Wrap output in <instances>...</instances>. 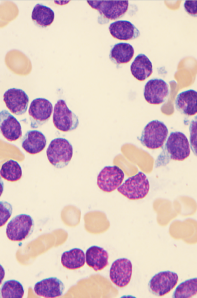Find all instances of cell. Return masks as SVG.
<instances>
[{
  "label": "cell",
  "instance_id": "15",
  "mask_svg": "<svg viewBox=\"0 0 197 298\" xmlns=\"http://www.w3.org/2000/svg\"><path fill=\"white\" fill-rule=\"evenodd\" d=\"M65 286L63 282L56 277H50L36 282L34 291L38 296L46 298H54L61 296Z\"/></svg>",
  "mask_w": 197,
  "mask_h": 298
},
{
  "label": "cell",
  "instance_id": "20",
  "mask_svg": "<svg viewBox=\"0 0 197 298\" xmlns=\"http://www.w3.org/2000/svg\"><path fill=\"white\" fill-rule=\"evenodd\" d=\"M132 75L138 80L143 81L153 73V65L148 57L144 54H138L130 65Z\"/></svg>",
  "mask_w": 197,
  "mask_h": 298
},
{
  "label": "cell",
  "instance_id": "25",
  "mask_svg": "<svg viewBox=\"0 0 197 298\" xmlns=\"http://www.w3.org/2000/svg\"><path fill=\"white\" fill-rule=\"evenodd\" d=\"M24 294L22 285L18 281H5L0 288V298H22Z\"/></svg>",
  "mask_w": 197,
  "mask_h": 298
},
{
  "label": "cell",
  "instance_id": "29",
  "mask_svg": "<svg viewBox=\"0 0 197 298\" xmlns=\"http://www.w3.org/2000/svg\"><path fill=\"white\" fill-rule=\"evenodd\" d=\"M184 8L186 12L190 16L197 17V0H185Z\"/></svg>",
  "mask_w": 197,
  "mask_h": 298
},
{
  "label": "cell",
  "instance_id": "27",
  "mask_svg": "<svg viewBox=\"0 0 197 298\" xmlns=\"http://www.w3.org/2000/svg\"><path fill=\"white\" fill-rule=\"evenodd\" d=\"M12 205L6 201H0V227L4 226L12 214Z\"/></svg>",
  "mask_w": 197,
  "mask_h": 298
},
{
  "label": "cell",
  "instance_id": "31",
  "mask_svg": "<svg viewBox=\"0 0 197 298\" xmlns=\"http://www.w3.org/2000/svg\"><path fill=\"white\" fill-rule=\"evenodd\" d=\"M4 189V183L0 176V197L1 196Z\"/></svg>",
  "mask_w": 197,
  "mask_h": 298
},
{
  "label": "cell",
  "instance_id": "2",
  "mask_svg": "<svg viewBox=\"0 0 197 298\" xmlns=\"http://www.w3.org/2000/svg\"><path fill=\"white\" fill-rule=\"evenodd\" d=\"M89 5L98 11L100 24L107 23L123 17L127 11L128 0H87Z\"/></svg>",
  "mask_w": 197,
  "mask_h": 298
},
{
  "label": "cell",
  "instance_id": "21",
  "mask_svg": "<svg viewBox=\"0 0 197 298\" xmlns=\"http://www.w3.org/2000/svg\"><path fill=\"white\" fill-rule=\"evenodd\" d=\"M134 55L133 47L128 43H116L110 51L109 57L117 65L126 64L130 61Z\"/></svg>",
  "mask_w": 197,
  "mask_h": 298
},
{
  "label": "cell",
  "instance_id": "18",
  "mask_svg": "<svg viewBox=\"0 0 197 298\" xmlns=\"http://www.w3.org/2000/svg\"><path fill=\"white\" fill-rule=\"evenodd\" d=\"M197 92L188 90L180 93L175 100V108L181 114L192 116L197 112Z\"/></svg>",
  "mask_w": 197,
  "mask_h": 298
},
{
  "label": "cell",
  "instance_id": "23",
  "mask_svg": "<svg viewBox=\"0 0 197 298\" xmlns=\"http://www.w3.org/2000/svg\"><path fill=\"white\" fill-rule=\"evenodd\" d=\"M31 18L37 25L46 27L50 26L54 21V13L50 7L37 3L33 9Z\"/></svg>",
  "mask_w": 197,
  "mask_h": 298
},
{
  "label": "cell",
  "instance_id": "10",
  "mask_svg": "<svg viewBox=\"0 0 197 298\" xmlns=\"http://www.w3.org/2000/svg\"><path fill=\"white\" fill-rule=\"evenodd\" d=\"M125 175L123 171L116 166L105 167L97 178L98 187L105 192H111L122 184Z\"/></svg>",
  "mask_w": 197,
  "mask_h": 298
},
{
  "label": "cell",
  "instance_id": "1",
  "mask_svg": "<svg viewBox=\"0 0 197 298\" xmlns=\"http://www.w3.org/2000/svg\"><path fill=\"white\" fill-rule=\"evenodd\" d=\"M190 154V145L185 135L179 131L171 132L156 160L155 167L166 166L171 160L184 161Z\"/></svg>",
  "mask_w": 197,
  "mask_h": 298
},
{
  "label": "cell",
  "instance_id": "28",
  "mask_svg": "<svg viewBox=\"0 0 197 298\" xmlns=\"http://www.w3.org/2000/svg\"><path fill=\"white\" fill-rule=\"evenodd\" d=\"M190 142L193 150L196 155L197 149V121H193L190 127Z\"/></svg>",
  "mask_w": 197,
  "mask_h": 298
},
{
  "label": "cell",
  "instance_id": "6",
  "mask_svg": "<svg viewBox=\"0 0 197 298\" xmlns=\"http://www.w3.org/2000/svg\"><path fill=\"white\" fill-rule=\"evenodd\" d=\"M34 226V221L31 216L20 214L13 217L8 223L6 235L11 241L20 242L32 234Z\"/></svg>",
  "mask_w": 197,
  "mask_h": 298
},
{
  "label": "cell",
  "instance_id": "13",
  "mask_svg": "<svg viewBox=\"0 0 197 298\" xmlns=\"http://www.w3.org/2000/svg\"><path fill=\"white\" fill-rule=\"evenodd\" d=\"M3 97L6 107L12 113L20 115L26 112L29 99L22 90L10 88L5 91Z\"/></svg>",
  "mask_w": 197,
  "mask_h": 298
},
{
  "label": "cell",
  "instance_id": "26",
  "mask_svg": "<svg viewBox=\"0 0 197 298\" xmlns=\"http://www.w3.org/2000/svg\"><path fill=\"white\" fill-rule=\"evenodd\" d=\"M197 279L194 278L187 279L178 285L172 297L174 298H190L197 295Z\"/></svg>",
  "mask_w": 197,
  "mask_h": 298
},
{
  "label": "cell",
  "instance_id": "5",
  "mask_svg": "<svg viewBox=\"0 0 197 298\" xmlns=\"http://www.w3.org/2000/svg\"><path fill=\"white\" fill-rule=\"evenodd\" d=\"M149 188L147 178L140 171L127 178L117 188V191L129 200H137L144 198L148 193Z\"/></svg>",
  "mask_w": 197,
  "mask_h": 298
},
{
  "label": "cell",
  "instance_id": "3",
  "mask_svg": "<svg viewBox=\"0 0 197 298\" xmlns=\"http://www.w3.org/2000/svg\"><path fill=\"white\" fill-rule=\"evenodd\" d=\"M73 155V148L65 138L58 137L51 141L46 150L47 159L50 164L57 168L67 166Z\"/></svg>",
  "mask_w": 197,
  "mask_h": 298
},
{
  "label": "cell",
  "instance_id": "11",
  "mask_svg": "<svg viewBox=\"0 0 197 298\" xmlns=\"http://www.w3.org/2000/svg\"><path fill=\"white\" fill-rule=\"evenodd\" d=\"M170 93L168 84L163 79L154 78L148 80L144 88L143 96L147 102L152 105L163 103Z\"/></svg>",
  "mask_w": 197,
  "mask_h": 298
},
{
  "label": "cell",
  "instance_id": "19",
  "mask_svg": "<svg viewBox=\"0 0 197 298\" xmlns=\"http://www.w3.org/2000/svg\"><path fill=\"white\" fill-rule=\"evenodd\" d=\"M108 258L107 252L98 246H91L86 252L87 264L96 272L101 271L108 265Z\"/></svg>",
  "mask_w": 197,
  "mask_h": 298
},
{
  "label": "cell",
  "instance_id": "12",
  "mask_svg": "<svg viewBox=\"0 0 197 298\" xmlns=\"http://www.w3.org/2000/svg\"><path fill=\"white\" fill-rule=\"evenodd\" d=\"M132 274L131 261L126 258H120L112 263L109 271V278L116 286L123 288L129 283Z\"/></svg>",
  "mask_w": 197,
  "mask_h": 298
},
{
  "label": "cell",
  "instance_id": "4",
  "mask_svg": "<svg viewBox=\"0 0 197 298\" xmlns=\"http://www.w3.org/2000/svg\"><path fill=\"white\" fill-rule=\"evenodd\" d=\"M168 134L166 126L161 121L154 120L145 126L139 139L147 148L156 149L163 146Z\"/></svg>",
  "mask_w": 197,
  "mask_h": 298
},
{
  "label": "cell",
  "instance_id": "16",
  "mask_svg": "<svg viewBox=\"0 0 197 298\" xmlns=\"http://www.w3.org/2000/svg\"><path fill=\"white\" fill-rule=\"evenodd\" d=\"M108 30L112 37L120 40H133L140 36L138 29L127 20H120L112 22Z\"/></svg>",
  "mask_w": 197,
  "mask_h": 298
},
{
  "label": "cell",
  "instance_id": "9",
  "mask_svg": "<svg viewBox=\"0 0 197 298\" xmlns=\"http://www.w3.org/2000/svg\"><path fill=\"white\" fill-rule=\"evenodd\" d=\"M178 281L179 278L176 273L170 271H161L155 275L150 280L149 290L153 295L162 297L173 289Z\"/></svg>",
  "mask_w": 197,
  "mask_h": 298
},
{
  "label": "cell",
  "instance_id": "30",
  "mask_svg": "<svg viewBox=\"0 0 197 298\" xmlns=\"http://www.w3.org/2000/svg\"><path fill=\"white\" fill-rule=\"evenodd\" d=\"M5 277V270L3 266L0 264V285Z\"/></svg>",
  "mask_w": 197,
  "mask_h": 298
},
{
  "label": "cell",
  "instance_id": "8",
  "mask_svg": "<svg viewBox=\"0 0 197 298\" xmlns=\"http://www.w3.org/2000/svg\"><path fill=\"white\" fill-rule=\"evenodd\" d=\"M53 111V105L48 100L43 98L34 99L28 110L30 127L37 129L46 123L49 120Z\"/></svg>",
  "mask_w": 197,
  "mask_h": 298
},
{
  "label": "cell",
  "instance_id": "24",
  "mask_svg": "<svg viewBox=\"0 0 197 298\" xmlns=\"http://www.w3.org/2000/svg\"><path fill=\"white\" fill-rule=\"evenodd\" d=\"M22 174V169L19 164L12 159L3 164L0 169L1 177L11 182L19 180Z\"/></svg>",
  "mask_w": 197,
  "mask_h": 298
},
{
  "label": "cell",
  "instance_id": "22",
  "mask_svg": "<svg viewBox=\"0 0 197 298\" xmlns=\"http://www.w3.org/2000/svg\"><path fill=\"white\" fill-rule=\"evenodd\" d=\"M85 254L78 248H74L62 254L61 262L69 270H76L82 267L85 263Z\"/></svg>",
  "mask_w": 197,
  "mask_h": 298
},
{
  "label": "cell",
  "instance_id": "17",
  "mask_svg": "<svg viewBox=\"0 0 197 298\" xmlns=\"http://www.w3.org/2000/svg\"><path fill=\"white\" fill-rule=\"evenodd\" d=\"M45 135L37 130L27 131L21 139V147L27 153L36 154L41 152L46 146Z\"/></svg>",
  "mask_w": 197,
  "mask_h": 298
},
{
  "label": "cell",
  "instance_id": "14",
  "mask_svg": "<svg viewBox=\"0 0 197 298\" xmlns=\"http://www.w3.org/2000/svg\"><path fill=\"white\" fill-rule=\"evenodd\" d=\"M0 131L3 136L10 142L15 141L22 136L20 123L5 110L0 112Z\"/></svg>",
  "mask_w": 197,
  "mask_h": 298
},
{
  "label": "cell",
  "instance_id": "7",
  "mask_svg": "<svg viewBox=\"0 0 197 298\" xmlns=\"http://www.w3.org/2000/svg\"><path fill=\"white\" fill-rule=\"evenodd\" d=\"M53 122L56 129L65 132L75 130L79 125L78 117L63 99L57 100L54 105Z\"/></svg>",
  "mask_w": 197,
  "mask_h": 298
}]
</instances>
